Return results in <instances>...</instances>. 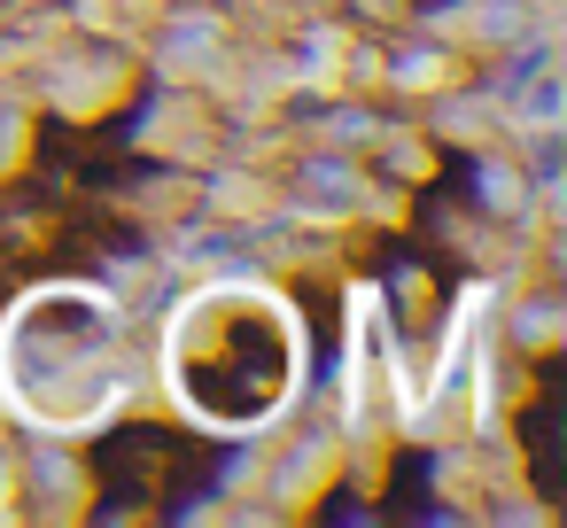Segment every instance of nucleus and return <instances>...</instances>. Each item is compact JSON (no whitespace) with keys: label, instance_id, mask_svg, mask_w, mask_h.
I'll return each instance as SVG.
<instances>
[{"label":"nucleus","instance_id":"f257e3e1","mask_svg":"<svg viewBox=\"0 0 567 528\" xmlns=\"http://www.w3.org/2000/svg\"><path fill=\"white\" fill-rule=\"evenodd\" d=\"M164 365H172V389L179 404L218 427V435H249L265 420H280L288 389H296V365H303V334H296V311L257 288V280H218L203 288L179 319H172V342H164Z\"/></svg>","mask_w":567,"mask_h":528},{"label":"nucleus","instance_id":"f03ea898","mask_svg":"<svg viewBox=\"0 0 567 528\" xmlns=\"http://www.w3.org/2000/svg\"><path fill=\"white\" fill-rule=\"evenodd\" d=\"M0 389L40 427H94L125 396V319L94 288H40L9 311Z\"/></svg>","mask_w":567,"mask_h":528}]
</instances>
